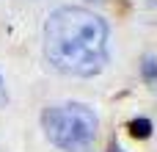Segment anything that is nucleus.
<instances>
[{
    "instance_id": "obj_1",
    "label": "nucleus",
    "mask_w": 157,
    "mask_h": 152,
    "mask_svg": "<svg viewBox=\"0 0 157 152\" xmlns=\"http://www.w3.org/2000/svg\"><path fill=\"white\" fill-rule=\"evenodd\" d=\"M110 55V25L83 6H61L44 22V58L69 78H94Z\"/></svg>"
},
{
    "instance_id": "obj_2",
    "label": "nucleus",
    "mask_w": 157,
    "mask_h": 152,
    "mask_svg": "<svg viewBox=\"0 0 157 152\" xmlns=\"http://www.w3.org/2000/svg\"><path fill=\"white\" fill-rule=\"evenodd\" d=\"M41 127L50 144H55L58 150L80 152L88 150V144L97 138L99 116L86 102H61L41 111Z\"/></svg>"
},
{
    "instance_id": "obj_3",
    "label": "nucleus",
    "mask_w": 157,
    "mask_h": 152,
    "mask_svg": "<svg viewBox=\"0 0 157 152\" xmlns=\"http://www.w3.org/2000/svg\"><path fill=\"white\" fill-rule=\"evenodd\" d=\"M127 130H130L132 138H149L155 127H152V122H149L146 116H138V119H132V122L127 125Z\"/></svg>"
},
{
    "instance_id": "obj_4",
    "label": "nucleus",
    "mask_w": 157,
    "mask_h": 152,
    "mask_svg": "<svg viewBox=\"0 0 157 152\" xmlns=\"http://www.w3.org/2000/svg\"><path fill=\"white\" fill-rule=\"evenodd\" d=\"M141 75H144V80H146V83H155V80H157V58H155V55H144Z\"/></svg>"
},
{
    "instance_id": "obj_5",
    "label": "nucleus",
    "mask_w": 157,
    "mask_h": 152,
    "mask_svg": "<svg viewBox=\"0 0 157 152\" xmlns=\"http://www.w3.org/2000/svg\"><path fill=\"white\" fill-rule=\"evenodd\" d=\"M8 102V91H6V83H3V75H0V108H6Z\"/></svg>"
},
{
    "instance_id": "obj_6",
    "label": "nucleus",
    "mask_w": 157,
    "mask_h": 152,
    "mask_svg": "<svg viewBox=\"0 0 157 152\" xmlns=\"http://www.w3.org/2000/svg\"><path fill=\"white\" fill-rule=\"evenodd\" d=\"M108 152H124V147H121L116 138H110V141H108Z\"/></svg>"
},
{
    "instance_id": "obj_7",
    "label": "nucleus",
    "mask_w": 157,
    "mask_h": 152,
    "mask_svg": "<svg viewBox=\"0 0 157 152\" xmlns=\"http://www.w3.org/2000/svg\"><path fill=\"white\" fill-rule=\"evenodd\" d=\"M94 3H102V0H94Z\"/></svg>"
},
{
    "instance_id": "obj_8",
    "label": "nucleus",
    "mask_w": 157,
    "mask_h": 152,
    "mask_svg": "<svg viewBox=\"0 0 157 152\" xmlns=\"http://www.w3.org/2000/svg\"><path fill=\"white\" fill-rule=\"evenodd\" d=\"M80 152H88V150H80Z\"/></svg>"
}]
</instances>
